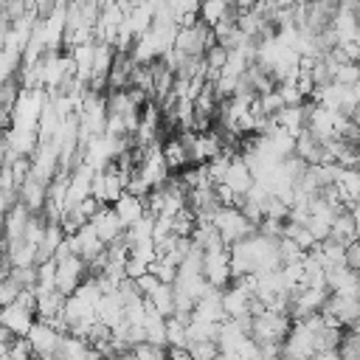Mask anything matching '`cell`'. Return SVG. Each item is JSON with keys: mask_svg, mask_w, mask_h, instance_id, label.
<instances>
[{"mask_svg": "<svg viewBox=\"0 0 360 360\" xmlns=\"http://www.w3.org/2000/svg\"><path fill=\"white\" fill-rule=\"evenodd\" d=\"M0 321H3V326L11 329L17 338H28V332H31L34 323H37V312L25 309L22 304H11V307H3Z\"/></svg>", "mask_w": 360, "mask_h": 360, "instance_id": "52a82bcc", "label": "cell"}, {"mask_svg": "<svg viewBox=\"0 0 360 360\" xmlns=\"http://www.w3.org/2000/svg\"><path fill=\"white\" fill-rule=\"evenodd\" d=\"M149 273H155V276L160 278V284H174V281H177V267H172V264H166V262H155V264L149 267Z\"/></svg>", "mask_w": 360, "mask_h": 360, "instance_id": "484cf974", "label": "cell"}, {"mask_svg": "<svg viewBox=\"0 0 360 360\" xmlns=\"http://www.w3.org/2000/svg\"><path fill=\"white\" fill-rule=\"evenodd\" d=\"M158 287H160V278H158L155 273H146V276H141V278H138V290L143 292V298H149Z\"/></svg>", "mask_w": 360, "mask_h": 360, "instance_id": "83f0119b", "label": "cell"}, {"mask_svg": "<svg viewBox=\"0 0 360 360\" xmlns=\"http://www.w3.org/2000/svg\"><path fill=\"white\" fill-rule=\"evenodd\" d=\"M93 228H96V233H98V239H101L104 245H112L115 239H121V236L127 233V228L121 225V219H118V214H115L112 205H104V208L93 217Z\"/></svg>", "mask_w": 360, "mask_h": 360, "instance_id": "8992f818", "label": "cell"}, {"mask_svg": "<svg viewBox=\"0 0 360 360\" xmlns=\"http://www.w3.org/2000/svg\"><path fill=\"white\" fill-rule=\"evenodd\" d=\"M276 90H278V96L284 98V104H287V107H301L304 96H301V90H298V84H295V82H281Z\"/></svg>", "mask_w": 360, "mask_h": 360, "instance_id": "d4e9b609", "label": "cell"}, {"mask_svg": "<svg viewBox=\"0 0 360 360\" xmlns=\"http://www.w3.org/2000/svg\"><path fill=\"white\" fill-rule=\"evenodd\" d=\"M256 104L262 107V112L267 115V118H276L287 104H284V98L278 96V90H273V93H264V96H256Z\"/></svg>", "mask_w": 360, "mask_h": 360, "instance_id": "ffe728a7", "label": "cell"}, {"mask_svg": "<svg viewBox=\"0 0 360 360\" xmlns=\"http://www.w3.org/2000/svg\"><path fill=\"white\" fill-rule=\"evenodd\" d=\"M225 186H228V188H231L236 197H248V194L253 191L256 177H253V172H250V166L245 163V158H242V155L231 160V169H228Z\"/></svg>", "mask_w": 360, "mask_h": 360, "instance_id": "5b68a950", "label": "cell"}, {"mask_svg": "<svg viewBox=\"0 0 360 360\" xmlns=\"http://www.w3.org/2000/svg\"><path fill=\"white\" fill-rule=\"evenodd\" d=\"M166 340L172 349H188V326L180 323L177 318L166 321Z\"/></svg>", "mask_w": 360, "mask_h": 360, "instance_id": "ac0fdd59", "label": "cell"}, {"mask_svg": "<svg viewBox=\"0 0 360 360\" xmlns=\"http://www.w3.org/2000/svg\"><path fill=\"white\" fill-rule=\"evenodd\" d=\"M163 158H166V166H169L172 174H174V172H183V169L188 166V160H191L188 146H186L180 138H169V141L163 143Z\"/></svg>", "mask_w": 360, "mask_h": 360, "instance_id": "7c38bea8", "label": "cell"}, {"mask_svg": "<svg viewBox=\"0 0 360 360\" xmlns=\"http://www.w3.org/2000/svg\"><path fill=\"white\" fill-rule=\"evenodd\" d=\"M205 278L211 281L214 290H228V281H233L231 248L228 250H217V253H205Z\"/></svg>", "mask_w": 360, "mask_h": 360, "instance_id": "277c9868", "label": "cell"}, {"mask_svg": "<svg viewBox=\"0 0 360 360\" xmlns=\"http://www.w3.org/2000/svg\"><path fill=\"white\" fill-rule=\"evenodd\" d=\"M169 360H194L188 349H172L169 346Z\"/></svg>", "mask_w": 360, "mask_h": 360, "instance_id": "f546056e", "label": "cell"}, {"mask_svg": "<svg viewBox=\"0 0 360 360\" xmlns=\"http://www.w3.org/2000/svg\"><path fill=\"white\" fill-rule=\"evenodd\" d=\"M6 278H11L20 290H34L37 287V267H14L11 276H6Z\"/></svg>", "mask_w": 360, "mask_h": 360, "instance_id": "603a6c76", "label": "cell"}, {"mask_svg": "<svg viewBox=\"0 0 360 360\" xmlns=\"http://www.w3.org/2000/svg\"><path fill=\"white\" fill-rule=\"evenodd\" d=\"M65 304H68V298H65L62 292H56V290H53V292H45V295L37 298V318H39V321H51V318L62 315Z\"/></svg>", "mask_w": 360, "mask_h": 360, "instance_id": "5bb4252c", "label": "cell"}, {"mask_svg": "<svg viewBox=\"0 0 360 360\" xmlns=\"http://www.w3.org/2000/svg\"><path fill=\"white\" fill-rule=\"evenodd\" d=\"M188 352L194 360H217L222 352H219V343L217 340H200V343H188Z\"/></svg>", "mask_w": 360, "mask_h": 360, "instance_id": "44dd1931", "label": "cell"}, {"mask_svg": "<svg viewBox=\"0 0 360 360\" xmlns=\"http://www.w3.org/2000/svg\"><path fill=\"white\" fill-rule=\"evenodd\" d=\"M20 158H34V152L39 149V135L34 129H6L3 138Z\"/></svg>", "mask_w": 360, "mask_h": 360, "instance_id": "ba28073f", "label": "cell"}, {"mask_svg": "<svg viewBox=\"0 0 360 360\" xmlns=\"http://www.w3.org/2000/svg\"><path fill=\"white\" fill-rule=\"evenodd\" d=\"M56 262L51 259V262H45V264H37V287H34V292H37V298L39 295H45V292H53L56 290Z\"/></svg>", "mask_w": 360, "mask_h": 360, "instance_id": "2e32d148", "label": "cell"}, {"mask_svg": "<svg viewBox=\"0 0 360 360\" xmlns=\"http://www.w3.org/2000/svg\"><path fill=\"white\" fill-rule=\"evenodd\" d=\"M329 239H338V242H343V245L357 242V222H354V214H352L349 208H343V211L335 217V222H332V236H329Z\"/></svg>", "mask_w": 360, "mask_h": 360, "instance_id": "4fadbf2b", "label": "cell"}, {"mask_svg": "<svg viewBox=\"0 0 360 360\" xmlns=\"http://www.w3.org/2000/svg\"><path fill=\"white\" fill-rule=\"evenodd\" d=\"M20 287L11 281V278H3V284H0V301H3V307H11V304H17V298H20Z\"/></svg>", "mask_w": 360, "mask_h": 360, "instance_id": "4316f807", "label": "cell"}, {"mask_svg": "<svg viewBox=\"0 0 360 360\" xmlns=\"http://www.w3.org/2000/svg\"><path fill=\"white\" fill-rule=\"evenodd\" d=\"M87 278V262L82 256H70L65 262H59L56 267V292H62L65 298H70Z\"/></svg>", "mask_w": 360, "mask_h": 360, "instance_id": "7a4b0ae2", "label": "cell"}, {"mask_svg": "<svg viewBox=\"0 0 360 360\" xmlns=\"http://www.w3.org/2000/svg\"><path fill=\"white\" fill-rule=\"evenodd\" d=\"M34 346L28 338H17L8 349H3V360H34Z\"/></svg>", "mask_w": 360, "mask_h": 360, "instance_id": "d6986e66", "label": "cell"}, {"mask_svg": "<svg viewBox=\"0 0 360 360\" xmlns=\"http://www.w3.org/2000/svg\"><path fill=\"white\" fill-rule=\"evenodd\" d=\"M346 267H349V270H354V273L360 270V239H357V242H352V245L346 248Z\"/></svg>", "mask_w": 360, "mask_h": 360, "instance_id": "f1b7e54d", "label": "cell"}, {"mask_svg": "<svg viewBox=\"0 0 360 360\" xmlns=\"http://www.w3.org/2000/svg\"><path fill=\"white\" fill-rule=\"evenodd\" d=\"M335 84H343V87L360 84V62H349V65L338 68L335 70Z\"/></svg>", "mask_w": 360, "mask_h": 360, "instance_id": "7402d4cb", "label": "cell"}, {"mask_svg": "<svg viewBox=\"0 0 360 360\" xmlns=\"http://www.w3.org/2000/svg\"><path fill=\"white\" fill-rule=\"evenodd\" d=\"M62 338H65V335H59L53 326L42 323V321H37V323H34V329L28 332V340H31V346H34V354H37L39 360H51V357L59 352V343H62Z\"/></svg>", "mask_w": 360, "mask_h": 360, "instance_id": "3957f363", "label": "cell"}, {"mask_svg": "<svg viewBox=\"0 0 360 360\" xmlns=\"http://www.w3.org/2000/svg\"><path fill=\"white\" fill-rule=\"evenodd\" d=\"M214 228L219 231V236L225 239V245H236V242H245L250 236L259 233V228L239 211V208H219V214L214 217Z\"/></svg>", "mask_w": 360, "mask_h": 360, "instance_id": "6da1fadb", "label": "cell"}, {"mask_svg": "<svg viewBox=\"0 0 360 360\" xmlns=\"http://www.w3.org/2000/svg\"><path fill=\"white\" fill-rule=\"evenodd\" d=\"M135 360H169V349L163 346H152V343H141L132 349Z\"/></svg>", "mask_w": 360, "mask_h": 360, "instance_id": "cb8c5ba5", "label": "cell"}, {"mask_svg": "<svg viewBox=\"0 0 360 360\" xmlns=\"http://www.w3.org/2000/svg\"><path fill=\"white\" fill-rule=\"evenodd\" d=\"M112 208H115V214H118V219H121V225H124L127 231H129L138 219L146 217V202H143L141 197H132V194H124Z\"/></svg>", "mask_w": 360, "mask_h": 360, "instance_id": "9c48e42d", "label": "cell"}, {"mask_svg": "<svg viewBox=\"0 0 360 360\" xmlns=\"http://www.w3.org/2000/svg\"><path fill=\"white\" fill-rule=\"evenodd\" d=\"M273 121H276L287 135L298 138L301 132H307V104H301V107H284Z\"/></svg>", "mask_w": 360, "mask_h": 360, "instance_id": "30bf717a", "label": "cell"}, {"mask_svg": "<svg viewBox=\"0 0 360 360\" xmlns=\"http://www.w3.org/2000/svg\"><path fill=\"white\" fill-rule=\"evenodd\" d=\"M146 301H149L163 318H174V284H160Z\"/></svg>", "mask_w": 360, "mask_h": 360, "instance_id": "9a60e30c", "label": "cell"}, {"mask_svg": "<svg viewBox=\"0 0 360 360\" xmlns=\"http://www.w3.org/2000/svg\"><path fill=\"white\" fill-rule=\"evenodd\" d=\"M250 292H245V290H239V287H228V290H222V307H225V315H228V321H233V318H242V315H248L250 312Z\"/></svg>", "mask_w": 360, "mask_h": 360, "instance_id": "8fae6325", "label": "cell"}, {"mask_svg": "<svg viewBox=\"0 0 360 360\" xmlns=\"http://www.w3.org/2000/svg\"><path fill=\"white\" fill-rule=\"evenodd\" d=\"M228 8H231V3H225V0H208V3L200 6V22H205V25L214 28L228 14Z\"/></svg>", "mask_w": 360, "mask_h": 360, "instance_id": "e0dca14e", "label": "cell"}]
</instances>
